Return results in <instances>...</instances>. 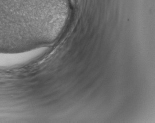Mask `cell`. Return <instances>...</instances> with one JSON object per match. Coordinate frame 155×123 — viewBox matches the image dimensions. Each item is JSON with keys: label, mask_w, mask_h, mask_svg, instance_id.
Here are the masks:
<instances>
[{"label": "cell", "mask_w": 155, "mask_h": 123, "mask_svg": "<svg viewBox=\"0 0 155 123\" xmlns=\"http://www.w3.org/2000/svg\"><path fill=\"white\" fill-rule=\"evenodd\" d=\"M10 63V57L8 54L0 53V69L7 68Z\"/></svg>", "instance_id": "2"}, {"label": "cell", "mask_w": 155, "mask_h": 123, "mask_svg": "<svg viewBox=\"0 0 155 123\" xmlns=\"http://www.w3.org/2000/svg\"><path fill=\"white\" fill-rule=\"evenodd\" d=\"M35 1L0 0V38L21 34L38 22L44 7Z\"/></svg>", "instance_id": "1"}]
</instances>
